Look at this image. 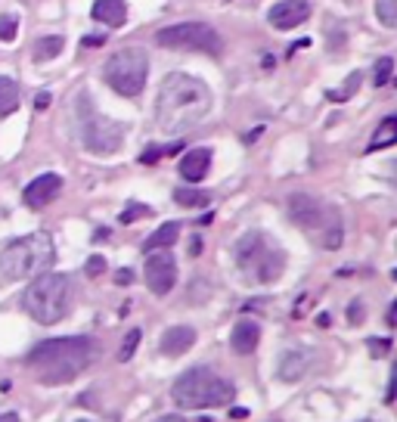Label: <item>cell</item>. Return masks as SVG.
I'll return each mask as SVG.
<instances>
[{"mask_svg":"<svg viewBox=\"0 0 397 422\" xmlns=\"http://www.w3.org/2000/svg\"><path fill=\"white\" fill-rule=\"evenodd\" d=\"M16 31H19V22H16V16H4L0 19V41H16Z\"/></svg>","mask_w":397,"mask_h":422,"instance_id":"obj_29","label":"cell"},{"mask_svg":"<svg viewBox=\"0 0 397 422\" xmlns=\"http://www.w3.org/2000/svg\"><path fill=\"white\" fill-rule=\"evenodd\" d=\"M155 44L165 50H202L208 56H217L224 50L221 35L208 25V22H181V25H168L155 35Z\"/></svg>","mask_w":397,"mask_h":422,"instance_id":"obj_10","label":"cell"},{"mask_svg":"<svg viewBox=\"0 0 397 422\" xmlns=\"http://www.w3.org/2000/svg\"><path fill=\"white\" fill-rule=\"evenodd\" d=\"M289 217L301 230L314 233V239L320 242L323 248L336 252V248L345 242V227H341L338 211L329 205V202L310 196V193H292L289 196Z\"/></svg>","mask_w":397,"mask_h":422,"instance_id":"obj_7","label":"cell"},{"mask_svg":"<svg viewBox=\"0 0 397 422\" xmlns=\"http://www.w3.org/2000/svg\"><path fill=\"white\" fill-rule=\"evenodd\" d=\"M397 143V119L394 115H388V119L379 124V131L372 134L369 140V146H367V152H376V150H385V146H391Z\"/></svg>","mask_w":397,"mask_h":422,"instance_id":"obj_21","label":"cell"},{"mask_svg":"<svg viewBox=\"0 0 397 422\" xmlns=\"http://www.w3.org/2000/svg\"><path fill=\"white\" fill-rule=\"evenodd\" d=\"M75 119H78V134H81V143L84 150L93 152V155H115L121 150L124 143V124L109 119V115H99L93 112L90 100L78 97V106H75Z\"/></svg>","mask_w":397,"mask_h":422,"instance_id":"obj_8","label":"cell"},{"mask_svg":"<svg viewBox=\"0 0 397 422\" xmlns=\"http://www.w3.org/2000/svg\"><path fill=\"white\" fill-rule=\"evenodd\" d=\"M202 252V239L196 236V239H193V246H190V255H199Z\"/></svg>","mask_w":397,"mask_h":422,"instance_id":"obj_38","label":"cell"},{"mask_svg":"<svg viewBox=\"0 0 397 422\" xmlns=\"http://www.w3.org/2000/svg\"><path fill=\"white\" fill-rule=\"evenodd\" d=\"M146 75H149V53L143 47H124L109 56L103 78L106 84L121 97H137L146 88Z\"/></svg>","mask_w":397,"mask_h":422,"instance_id":"obj_9","label":"cell"},{"mask_svg":"<svg viewBox=\"0 0 397 422\" xmlns=\"http://www.w3.org/2000/svg\"><path fill=\"white\" fill-rule=\"evenodd\" d=\"M230 416H233V419H245V416H248V407H233Z\"/></svg>","mask_w":397,"mask_h":422,"instance_id":"obj_37","label":"cell"},{"mask_svg":"<svg viewBox=\"0 0 397 422\" xmlns=\"http://www.w3.org/2000/svg\"><path fill=\"white\" fill-rule=\"evenodd\" d=\"M388 348H391V342H388V339H369V351H372L376 357H385Z\"/></svg>","mask_w":397,"mask_h":422,"instance_id":"obj_32","label":"cell"},{"mask_svg":"<svg viewBox=\"0 0 397 422\" xmlns=\"http://www.w3.org/2000/svg\"><path fill=\"white\" fill-rule=\"evenodd\" d=\"M97 357V345L87 335H68V339H47L28 351L25 363L44 385H62L81 376Z\"/></svg>","mask_w":397,"mask_h":422,"instance_id":"obj_2","label":"cell"},{"mask_svg":"<svg viewBox=\"0 0 397 422\" xmlns=\"http://www.w3.org/2000/svg\"><path fill=\"white\" fill-rule=\"evenodd\" d=\"M103 270H106V258L103 255H93V258H87V264H84V273H87V277H99Z\"/></svg>","mask_w":397,"mask_h":422,"instance_id":"obj_30","label":"cell"},{"mask_svg":"<svg viewBox=\"0 0 397 422\" xmlns=\"http://www.w3.org/2000/svg\"><path fill=\"white\" fill-rule=\"evenodd\" d=\"M376 13H379V19H382L385 28L397 25V0H376Z\"/></svg>","mask_w":397,"mask_h":422,"instance_id":"obj_26","label":"cell"},{"mask_svg":"<svg viewBox=\"0 0 397 422\" xmlns=\"http://www.w3.org/2000/svg\"><path fill=\"white\" fill-rule=\"evenodd\" d=\"M90 16L97 22H103L106 28H121L128 22V4L124 0H93Z\"/></svg>","mask_w":397,"mask_h":422,"instance_id":"obj_18","label":"cell"},{"mask_svg":"<svg viewBox=\"0 0 397 422\" xmlns=\"http://www.w3.org/2000/svg\"><path fill=\"white\" fill-rule=\"evenodd\" d=\"M99 44H106V37L103 35H87V37H84V47H99Z\"/></svg>","mask_w":397,"mask_h":422,"instance_id":"obj_34","label":"cell"},{"mask_svg":"<svg viewBox=\"0 0 397 422\" xmlns=\"http://www.w3.org/2000/svg\"><path fill=\"white\" fill-rule=\"evenodd\" d=\"M62 47H66V41H62L59 35H53V37H41L35 47V62H47V59H56L59 53H62Z\"/></svg>","mask_w":397,"mask_h":422,"instance_id":"obj_22","label":"cell"},{"mask_svg":"<svg viewBox=\"0 0 397 422\" xmlns=\"http://www.w3.org/2000/svg\"><path fill=\"white\" fill-rule=\"evenodd\" d=\"M236 267L243 277L255 279V283H261V286L276 283L286 270V252L267 233L248 230L236 242Z\"/></svg>","mask_w":397,"mask_h":422,"instance_id":"obj_6","label":"cell"},{"mask_svg":"<svg viewBox=\"0 0 397 422\" xmlns=\"http://www.w3.org/2000/svg\"><path fill=\"white\" fill-rule=\"evenodd\" d=\"M391 75H394V59L391 56L379 59L376 62V72H372V84H376V88H385V84L391 81Z\"/></svg>","mask_w":397,"mask_h":422,"instance_id":"obj_27","label":"cell"},{"mask_svg":"<svg viewBox=\"0 0 397 422\" xmlns=\"http://www.w3.org/2000/svg\"><path fill=\"white\" fill-rule=\"evenodd\" d=\"M75 304V279L68 273H41L22 295V308L31 320L44 326H53L68 317Z\"/></svg>","mask_w":397,"mask_h":422,"instance_id":"obj_3","label":"cell"},{"mask_svg":"<svg viewBox=\"0 0 397 422\" xmlns=\"http://www.w3.org/2000/svg\"><path fill=\"white\" fill-rule=\"evenodd\" d=\"M35 106H37V109H47V106H50V93H47V90H44V93H37Z\"/></svg>","mask_w":397,"mask_h":422,"instance_id":"obj_35","label":"cell"},{"mask_svg":"<svg viewBox=\"0 0 397 422\" xmlns=\"http://www.w3.org/2000/svg\"><path fill=\"white\" fill-rule=\"evenodd\" d=\"M174 202H177V205H183V208H202V205L212 202V196L202 193V190H190V186H183V190H174Z\"/></svg>","mask_w":397,"mask_h":422,"instance_id":"obj_23","label":"cell"},{"mask_svg":"<svg viewBox=\"0 0 397 422\" xmlns=\"http://www.w3.org/2000/svg\"><path fill=\"white\" fill-rule=\"evenodd\" d=\"M177 236H181V224L177 221H168V224H161L155 233H149V239L143 242V252H159V248H168V246H174Z\"/></svg>","mask_w":397,"mask_h":422,"instance_id":"obj_19","label":"cell"},{"mask_svg":"<svg viewBox=\"0 0 397 422\" xmlns=\"http://www.w3.org/2000/svg\"><path fill=\"white\" fill-rule=\"evenodd\" d=\"M78 422H87V419H78Z\"/></svg>","mask_w":397,"mask_h":422,"instance_id":"obj_40","label":"cell"},{"mask_svg":"<svg viewBox=\"0 0 397 422\" xmlns=\"http://www.w3.org/2000/svg\"><path fill=\"white\" fill-rule=\"evenodd\" d=\"M307 366H310V351H305V348H289L283 357H279L276 376H279V382H298V379L307 373Z\"/></svg>","mask_w":397,"mask_h":422,"instance_id":"obj_14","label":"cell"},{"mask_svg":"<svg viewBox=\"0 0 397 422\" xmlns=\"http://www.w3.org/2000/svg\"><path fill=\"white\" fill-rule=\"evenodd\" d=\"M360 81H363V75H360V72H354V75L348 78L345 84H341V88H336V90H329V93H326V97H329L332 103H345V100H351L354 93H357V88H360Z\"/></svg>","mask_w":397,"mask_h":422,"instance_id":"obj_24","label":"cell"},{"mask_svg":"<svg viewBox=\"0 0 397 422\" xmlns=\"http://www.w3.org/2000/svg\"><path fill=\"white\" fill-rule=\"evenodd\" d=\"M310 19V4L307 0H279V4L270 6L267 13V22L279 31H289V28H298L305 25Z\"/></svg>","mask_w":397,"mask_h":422,"instance_id":"obj_12","label":"cell"},{"mask_svg":"<svg viewBox=\"0 0 397 422\" xmlns=\"http://www.w3.org/2000/svg\"><path fill=\"white\" fill-rule=\"evenodd\" d=\"M146 286L152 289L155 295H168L177 283V264L165 248L159 252H146Z\"/></svg>","mask_w":397,"mask_h":422,"instance_id":"obj_11","label":"cell"},{"mask_svg":"<svg viewBox=\"0 0 397 422\" xmlns=\"http://www.w3.org/2000/svg\"><path fill=\"white\" fill-rule=\"evenodd\" d=\"M258 342H261V326L255 323V320H239L236 326H233V332H230V348L236 351V354H252L255 348H258Z\"/></svg>","mask_w":397,"mask_h":422,"instance_id":"obj_17","label":"cell"},{"mask_svg":"<svg viewBox=\"0 0 397 422\" xmlns=\"http://www.w3.org/2000/svg\"><path fill=\"white\" fill-rule=\"evenodd\" d=\"M22 103V93H19V84L13 81V78L0 75V119H6V115H13L16 109Z\"/></svg>","mask_w":397,"mask_h":422,"instance_id":"obj_20","label":"cell"},{"mask_svg":"<svg viewBox=\"0 0 397 422\" xmlns=\"http://www.w3.org/2000/svg\"><path fill=\"white\" fill-rule=\"evenodd\" d=\"M59 190H62V177L59 174H41V177H35V181L25 186L22 202H25L28 208L41 211V208H47L53 199L59 196Z\"/></svg>","mask_w":397,"mask_h":422,"instance_id":"obj_13","label":"cell"},{"mask_svg":"<svg viewBox=\"0 0 397 422\" xmlns=\"http://www.w3.org/2000/svg\"><path fill=\"white\" fill-rule=\"evenodd\" d=\"M348 323L351 326L363 323V301H351V308H348Z\"/></svg>","mask_w":397,"mask_h":422,"instance_id":"obj_31","label":"cell"},{"mask_svg":"<svg viewBox=\"0 0 397 422\" xmlns=\"http://www.w3.org/2000/svg\"><path fill=\"white\" fill-rule=\"evenodd\" d=\"M115 283H118V286L134 283V270H128V267H124V270H118V273H115Z\"/></svg>","mask_w":397,"mask_h":422,"instance_id":"obj_33","label":"cell"},{"mask_svg":"<svg viewBox=\"0 0 397 422\" xmlns=\"http://www.w3.org/2000/svg\"><path fill=\"white\" fill-rule=\"evenodd\" d=\"M155 211L149 208V205H140V202H130V205H124V211L118 215V221L121 224H134V221H140V217H152Z\"/></svg>","mask_w":397,"mask_h":422,"instance_id":"obj_25","label":"cell"},{"mask_svg":"<svg viewBox=\"0 0 397 422\" xmlns=\"http://www.w3.org/2000/svg\"><path fill=\"white\" fill-rule=\"evenodd\" d=\"M0 422H19V416H16V413H4V416H0Z\"/></svg>","mask_w":397,"mask_h":422,"instance_id":"obj_39","label":"cell"},{"mask_svg":"<svg viewBox=\"0 0 397 422\" xmlns=\"http://www.w3.org/2000/svg\"><path fill=\"white\" fill-rule=\"evenodd\" d=\"M212 112V90L205 81L183 72L165 75L155 103V119L165 134H186Z\"/></svg>","mask_w":397,"mask_h":422,"instance_id":"obj_1","label":"cell"},{"mask_svg":"<svg viewBox=\"0 0 397 422\" xmlns=\"http://www.w3.org/2000/svg\"><path fill=\"white\" fill-rule=\"evenodd\" d=\"M208 168H212V150H205V146H196L181 159V177L190 183L205 181Z\"/></svg>","mask_w":397,"mask_h":422,"instance_id":"obj_16","label":"cell"},{"mask_svg":"<svg viewBox=\"0 0 397 422\" xmlns=\"http://www.w3.org/2000/svg\"><path fill=\"white\" fill-rule=\"evenodd\" d=\"M140 335H143L140 330H130V332H128V339H124V345H121V351H118V361H121V363H128L130 357H134V351H137V345H140Z\"/></svg>","mask_w":397,"mask_h":422,"instance_id":"obj_28","label":"cell"},{"mask_svg":"<svg viewBox=\"0 0 397 422\" xmlns=\"http://www.w3.org/2000/svg\"><path fill=\"white\" fill-rule=\"evenodd\" d=\"M56 261V246L47 233H28L22 239H13L0 252V277L19 283V279L41 277Z\"/></svg>","mask_w":397,"mask_h":422,"instance_id":"obj_5","label":"cell"},{"mask_svg":"<svg viewBox=\"0 0 397 422\" xmlns=\"http://www.w3.org/2000/svg\"><path fill=\"white\" fill-rule=\"evenodd\" d=\"M193 345H196V330H193V326H171V330H165V335H161V342H159L161 354H168V357H181Z\"/></svg>","mask_w":397,"mask_h":422,"instance_id":"obj_15","label":"cell"},{"mask_svg":"<svg viewBox=\"0 0 397 422\" xmlns=\"http://www.w3.org/2000/svg\"><path fill=\"white\" fill-rule=\"evenodd\" d=\"M171 397H174V407L181 410L224 407V404H233L236 385L224 376H217L212 366H190V370L174 379Z\"/></svg>","mask_w":397,"mask_h":422,"instance_id":"obj_4","label":"cell"},{"mask_svg":"<svg viewBox=\"0 0 397 422\" xmlns=\"http://www.w3.org/2000/svg\"><path fill=\"white\" fill-rule=\"evenodd\" d=\"M152 422H186L181 413H168V416H159V419H152Z\"/></svg>","mask_w":397,"mask_h":422,"instance_id":"obj_36","label":"cell"}]
</instances>
